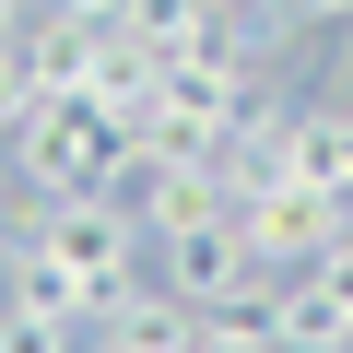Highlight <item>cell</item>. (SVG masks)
<instances>
[{"label":"cell","mask_w":353,"mask_h":353,"mask_svg":"<svg viewBox=\"0 0 353 353\" xmlns=\"http://www.w3.org/2000/svg\"><path fill=\"white\" fill-rule=\"evenodd\" d=\"M118 176H130V118H118V106H94V94L24 106V130H12V189H36V201H94V189H118Z\"/></svg>","instance_id":"cell-1"},{"label":"cell","mask_w":353,"mask_h":353,"mask_svg":"<svg viewBox=\"0 0 353 353\" xmlns=\"http://www.w3.org/2000/svg\"><path fill=\"white\" fill-rule=\"evenodd\" d=\"M12 236H36V248L59 259V283L83 294V318H94L106 294H130V283H141V248H153L141 212H130L118 189H94V201H36Z\"/></svg>","instance_id":"cell-2"},{"label":"cell","mask_w":353,"mask_h":353,"mask_svg":"<svg viewBox=\"0 0 353 353\" xmlns=\"http://www.w3.org/2000/svg\"><path fill=\"white\" fill-rule=\"evenodd\" d=\"M153 259H165V294H189V306H259L271 294V259L248 248L236 212H201V224L153 236Z\"/></svg>","instance_id":"cell-3"},{"label":"cell","mask_w":353,"mask_h":353,"mask_svg":"<svg viewBox=\"0 0 353 353\" xmlns=\"http://www.w3.org/2000/svg\"><path fill=\"white\" fill-rule=\"evenodd\" d=\"M236 224H248V248H259L271 271H306V259L353 224V201L306 189V176H271V189H248V201H236Z\"/></svg>","instance_id":"cell-4"},{"label":"cell","mask_w":353,"mask_h":353,"mask_svg":"<svg viewBox=\"0 0 353 353\" xmlns=\"http://www.w3.org/2000/svg\"><path fill=\"white\" fill-rule=\"evenodd\" d=\"M248 318H259L271 353H353V294H341L330 271H294V283L271 271V294H259Z\"/></svg>","instance_id":"cell-5"},{"label":"cell","mask_w":353,"mask_h":353,"mask_svg":"<svg viewBox=\"0 0 353 353\" xmlns=\"http://www.w3.org/2000/svg\"><path fill=\"white\" fill-rule=\"evenodd\" d=\"M118 201L141 212V236H176V224H201V212H236V201L212 189V165H189V153H130Z\"/></svg>","instance_id":"cell-6"},{"label":"cell","mask_w":353,"mask_h":353,"mask_svg":"<svg viewBox=\"0 0 353 353\" xmlns=\"http://www.w3.org/2000/svg\"><path fill=\"white\" fill-rule=\"evenodd\" d=\"M189 330H201V306L165 294V283H130V294L94 306V341H118V353H189Z\"/></svg>","instance_id":"cell-7"},{"label":"cell","mask_w":353,"mask_h":353,"mask_svg":"<svg viewBox=\"0 0 353 353\" xmlns=\"http://www.w3.org/2000/svg\"><path fill=\"white\" fill-rule=\"evenodd\" d=\"M83 94L118 106V118H141V106L165 94V48H153L141 24H94V71H83Z\"/></svg>","instance_id":"cell-8"},{"label":"cell","mask_w":353,"mask_h":353,"mask_svg":"<svg viewBox=\"0 0 353 353\" xmlns=\"http://www.w3.org/2000/svg\"><path fill=\"white\" fill-rule=\"evenodd\" d=\"M283 176L353 201V106H294V118H283Z\"/></svg>","instance_id":"cell-9"},{"label":"cell","mask_w":353,"mask_h":353,"mask_svg":"<svg viewBox=\"0 0 353 353\" xmlns=\"http://www.w3.org/2000/svg\"><path fill=\"white\" fill-rule=\"evenodd\" d=\"M12 59H24V94H36V106H48V94H83V71H94V24L36 12V24L12 36Z\"/></svg>","instance_id":"cell-10"},{"label":"cell","mask_w":353,"mask_h":353,"mask_svg":"<svg viewBox=\"0 0 353 353\" xmlns=\"http://www.w3.org/2000/svg\"><path fill=\"white\" fill-rule=\"evenodd\" d=\"M0 306H24V318H71V330H94V318H83V294L59 283V259H48L36 236H12V248H0Z\"/></svg>","instance_id":"cell-11"},{"label":"cell","mask_w":353,"mask_h":353,"mask_svg":"<svg viewBox=\"0 0 353 353\" xmlns=\"http://www.w3.org/2000/svg\"><path fill=\"white\" fill-rule=\"evenodd\" d=\"M0 353H83L71 318H24V306H0Z\"/></svg>","instance_id":"cell-12"},{"label":"cell","mask_w":353,"mask_h":353,"mask_svg":"<svg viewBox=\"0 0 353 353\" xmlns=\"http://www.w3.org/2000/svg\"><path fill=\"white\" fill-rule=\"evenodd\" d=\"M189 353H271V341H259V318H248V306H201Z\"/></svg>","instance_id":"cell-13"},{"label":"cell","mask_w":353,"mask_h":353,"mask_svg":"<svg viewBox=\"0 0 353 353\" xmlns=\"http://www.w3.org/2000/svg\"><path fill=\"white\" fill-rule=\"evenodd\" d=\"M24 106H36V94H24V59H12V48H0V141H12V130H24Z\"/></svg>","instance_id":"cell-14"},{"label":"cell","mask_w":353,"mask_h":353,"mask_svg":"<svg viewBox=\"0 0 353 353\" xmlns=\"http://www.w3.org/2000/svg\"><path fill=\"white\" fill-rule=\"evenodd\" d=\"M48 12H71V24H130V0H48Z\"/></svg>","instance_id":"cell-15"},{"label":"cell","mask_w":353,"mask_h":353,"mask_svg":"<svg viewBox=\"0 0 353 353\" xmlns=\"http://www.w3.org/2000/svg\"><path fill=\"white\" fill-rule=\"evenodd\" d=\"M294 24H353V0H283Z\"/></svg>","instance_id":"cell-16"},{"label":"cell","mask_w":353,"mask_h":353,"mask_svg":"<svg viewBox=\"0 0 353 353\" xmlns=\"http://www.w3.org/2000/svg\"><path fill=\"white\" fill-rule=\"evenodd\" d=\"M24 24H36V0H0V48H12V36H24Z\"/></svg>","instance_id":"cell-17"},{"label":"cell","mask_w":353,"mask_h":353,"mask_svg":"<svg viewBox=\"0 0 353 353\" xmlns=\"http://www.w3.org/2000/svg\"><path fill=\"white\" fill-rule=\"evenodd\" d=\"M83 353H118V341H83Z\"/></svg>","instance_id":"cell-18"}]
</instances>
